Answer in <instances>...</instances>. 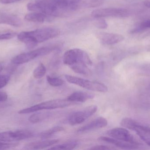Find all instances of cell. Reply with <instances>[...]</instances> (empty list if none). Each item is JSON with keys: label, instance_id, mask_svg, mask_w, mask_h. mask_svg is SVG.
Masks as SVG:
<instances>
[{"label": "cell", "instance_id": "obj_1", "mask_svg": "<svg viewBox=\"0 0 150 150\" xmlns=\"http://www.w3.org/2000/svg\"><path fill=\"white\" fill-rule=\"evenodd\" d=\"M81 0H34L27 4L30 11L41 12L51 16H58L75 11Z\"/></svg>", "mask_w": 150, "mask_h": 150}, {"label": "cell", "instance_id": "obj_2", "mask_svg": "<svg viewBox=\"0 0 150 150\" xmlns=\"http://www.w3.org/2000/svg\"><path fill=\"white\" fill-rule=\"evenodd\" d=\"M59 29L54 27H45L30 31H23L17 35L19 41L32 48L39 43L53 38L59 34Z\"/></svg>", "mask_w": 150, "mask_h": 150}, {"label": "cell", "instance_id": "obj_3", "mask_svg": "<svg viewBox=\"0 0 150 150\" xmlns=\"http://www.w3.org/2000/svg\"><path fill=\"white\" fill-rule=\"evenodd\" d=\"M76 103L71 102L67 99L53 100L42 102L28 108L20 110L18 112V113L19 114H26L43 110H52L64 108L74 105Z\"/></svg>", "mask_w": 150, "mask_h": 150}, {"label": "cell", "instance_id": "obj_4", "mask_svg": "<svg viewBox=\"0 0 150 150\" xmlns=\"http://www.w3.org/2000/svg\"><path fill=\"white\" fill-rule=\"evenodd\" d=\"M65 78L70 83L78 85L89 90L101 92H106L108 91L106 85L97 81H90L69 75H65Z\"/></svg>", "mask_w": 150, "mask_h": 150}, {"label": "cell", "instance_id": "obj_5", "mask_svg": "<svg viewBox=\"0 0 150 150\" xmlns=\"http://www.w3.org/2000/svg\"><path fill=\"white\" fill-rule=\"evenodd\" d=\"M122 126L135 131L137 135L150 147V128L139 124L130 118H124L120 123Z\"/></svg>", "mask_w": 150, "mask_h": 150}, {"label": "cell", "instance_id": "obj_6", "mask_svg": "<svg viewBox=\"0 0 150 150\" xmlns=\"http://www.w3.org/2000/svg\"><path fill=\"white\" fill-rule=\"evenodd\" d=\"M63 62L65 65L69 67L80 62H83L88 65L92 64L88 54L79 48H74L67 51L63 55Z\"/></svg>", "mask_w": 150, "mask_h": 150}, {"label": "cell", "instance_id": "obj_7", "mask_svg": "<svg viewBox=\"0 0 150 150\" xmlns=\"http://www.w3.org/2000/svg\"><path fill=\"white\" fill-rule=\"evenodd\" d=\"M53 48L45 47L40 48L27 53L20 54L14 57L11 60L12 63L20 65L29 62L39 56L46 55L52 52Z\"/></svg>", "mask_w": 150, "mask_h": 150}, {"label": "cell", "instance_id": "obj_8", "mask_svg": "<svg viewBox=\"0 0 150 150\" xmlns=\"http://www.w3.org/2000/svg\"><path fill=\"white\" fill-rule=\"evenodd\" d=\"M129 10L124 8H108L99 9L93 11L91 16L96 18L104 17L125 18L130 16Z\"/></svg>", "mask_w": 150, "mask_h": 150}, {"label": "cell", "instance_id": "obj_9", "mask_svg": "<svg viewBox=\"0 0 150 150\" xmlns=\"http://www.w3.org/2000/svg\"><path fill=\"white\" fill-rule=\"evenodd\" d=\"M98 107L92 105L81 111L75 112L69 117L68 121L72 126L81 124L97 112Z\"/></svg>", "mask_w": 150, "mask_h": 150}, {"label": "cell", "instance_id": "obj_10", "mask_svg": "<svg viewBox=\"0 0 150 150\" xmlns=\"http://www.w3.org/2000/svg\"><path fill=\"white\" fill-rule=\"evenodd\" d=\"M107 134L110 137L139 146L141 144L126 129L115 128L108 130Z\"/></svg>", "mask_w": 150, "mask_h": 150}, {"label": "cell", "instance_id": "obj_11", "mask_svg": "<svg viewBox=\"0 0 150 150\" xmlns=\"http://www.w3.org/2000/svg\"><path fill=\"white\" fill-rule=\"evenodd\" d=\"M33 135L32 132L27 130L1 132L0 133V141L8 142L18 141L31 138Z\"/></svg>", "mask_w": 150, "mask_h": 150}, {"label": "cell", "instance_id": "obj_12", "mask_svg": "<svg viewBox=\"0 0 150 150\" xmlns=\"http://www.w3.org/2000/svg\"><path fill=\"white\" fill-rule=\"evenodd\" d=\"M96 36L101 43L106 45H114L124 40L122 35L112 33L99 32Z\"/></svg>", "mask_w": 150, "mask_h": 150}, {"label": "cell", "instance_id": "obj_13", "mask_svg": "<svg viewBox=\"0 0 150 150\" xmlns=\"http://www.w3.org/2000/svg\"><path fill=\"white\" fill-rule=\"evenodd\" d=\"M108 121L103 117H99L93 120L91 122L79 129V133H84L91 131L97 129L102 128L106 127Z\"/></svg>", "mask_w": 150, "mask_h": 150}, {"label": "cell", "instance_id": "obj_14", "mask_svg": "<svg viewBox=\"0 0 150 150\" xmlns=\"http://www.w3.org/2000/svg\"><path fill=\"white\" fill-rule=\"evenodd\" d=\"M99 140L108 143L113 144L114 146L123 149H138L139 146L134 144H131L129 143L125 142L122 141H120L112 137L100 136L98 138Z\"/></svg>", "mask_w": 150, "mask_h": 150}, {"label": "cell", "instance_id": "obj_15", "mask_svg": "<svg viewBox=\"0 0 150 150\" xmlns=\"http://www.w3.org/2000/svg\"><path fill=\"white\" fill-rule=\"evenodd\" d=\"M59 142L58 139L54 140H45L39 141L30 143L25 146V149L28 150H40L50 147L58 143Z\"/></svg>", "mask_w": 150, "mask_h": 150}, {"label": "cell", "instance_id": "obj_16", "mask_svg": "<svg viewBox=\"0 0 150 150\" xmlns=\"http://www.w3.org/2000/svg\"><path fill=\"white\" fill-rule=\"evenodd\" d=\"M95 96L92 93L84 92L77 91L71 94L67 99L71 102H84L89 100L92 99Z\"/></svg>", "mask_w": 150, "mask_h": 150}, {"label": "cell", "instance_id": "obj_17", "mask_svg": "<svg viewBox=\"0 0 150 150\" xmlns=\"http://www.w3.org/2000/svg\"><path fill=\"white\" fill-rule=\"evenodd\" d=\"M5 24L12 26H21L22 24V21L19 17L16 15L10 14H0V24Z\"/></svg>", "mask_w": 150, "mask_h": 150}, {"label": "cell", "instance_id": "obj_18", "mask_svg": "<svg viewBox=\"0 0 150 150\" xmlns=\"http://www.w3.org/2000/svg\"><path fill=\"white\" fill-rule=\"evenodd\" d=\"M48 16H49L41 12L33 11V12L26 14L25 16V19L29 22L42 23L46 21Z\"/></svg>", "mask_w": 150, "mask_h": 150}, {"label": "cell", "instance_id": "obj_19", "mask_svg": "<svg viewBox=\"0 0 150 150\" xmlns=\"http://www.w3.org/2000/svg\"><path fill=\"white\" fill-rule=\"evenodd\" d=\"M70 68L76 73L84 75H90L91 71L87 67V64L83 62L75 63L70 66Z\"/></svg>", "mask_w": 150, "mask_h": 150}, {"label": "cell", "instance_id": "obj_20", "mask_svg": "<svg viewBox=\"0 0 150 150\" xmlns=\"http://www.w3.org/2000/svg\"><path fill=\"white\" fill-rule=\"evenodd\" d=\"M65 130L64 128L61 127H55L48 130H46L40 134V136L42 139H46L50 138L54 134L59 132H62Z\"/></svg>", "mask_w": 150, "mask_h": 150}, {"label": "cell", "instance_id": "obj_21", "mask_svg": "<svg viewBox=\"0 0 150 150\" xmlns=\"http://www.w3.org/2000/svg\"><path fill=\"white\" fill-rule=\"evenodd\" d=\"M78 145L76 141H70L62 144H59L50 148V150H72L75 149Z\"/></svg>", "mask_w": 150, "mask_h": 150}, {"label": "cell", "instance_id": "obj_22", "mask_svg": "<svg viewBox=\"0 0 150 150\" xmlns=\"http://www.w3.org/2000/svg\"><path fill=\"white\" fill-rule=\"evenodd\" d=\"M50 114L48 112H42L35 113L31 115L29 118L30 122L33 123H38L40 122L45 119L47 118Z\"/></svg>", "mask_w": 150, "mask_h": 150}, {"label": "cell", "instance_id": "obj_23", "mask_svg": "<svg viewBox=\"0 0 150 150\" xmlns=\"http://www.w3.org/2000/svg\"><path fill=\"white\" fill-rule=\"evenodd\" d=\"M46 68L42 63H40L33 72V77L36 79L42 78L46 73Z\"/></svg>", "mask_w": 150, "mask_h": 150}, {"label": "cell", "instance_id": "obj_24", "mask_svg": "<svg viewBox=\"0 0 150 150\" xmlns=\"http://www.w3.org/2000/svg\"><path fill=\"white\" fill-rule=\"evenodd\" d=\"M47 80L50 85L54 87L62 86L64 84V81L63 80L59 77H52L50 76H47Z\"/></svg>", "mask_w": 150, "mask_h": 150}, {"label": "cell", "instance_id": "obj_25", "mask_svg": "<svg viewBox=\"0 0 150 150\" xmlns=\"http://www.w3.org/2000/svg\"><path fill=\"white\" fill-rule=\"evenodd\" d=\"M104 1L105 0H87L85 4L88 8L98 7L104 3Z\"/></svg>", "mask_w": 150, "mask_h": 150}, {"label": "cell", "instance_id": "obj_26", "mask_svg": "<svg viewBox=\"0 0 150 150\" xmlns=\"http://www.w3.org/2000/svg\"><path fill=\"white\" fill-rule=\"evenodd\" d=\"M95 25L96 27L99 29H105L108 27V24L105 20L103 18H98V19L96 20Z\"/></svg>", "mask_w": 150, "mask_h": 150}, {"label": "cell", "instance_id": "obj_27", "mask_svg": "<svg viewBox=\"0 0 150 150\" xmlns=\"http://www.w3.org/2000/svg\"><path fill=\"white\" fill-rule=\"evenodd\" d=\"M17 35L16 33L8 32L0 34V40H9L13 38Z\"/></svg>", "mask_w": 150, "mask_h": 150}, {"label": "cell", "instance_id": "obj_28", "mask_svg": "<svg viewBox=\"0 0 150 150\" xmlns=\"http://www.w3.org/2000/svg\"><path fill=\"white\" fill-rule=\"evenodd\" d=\"M10 80V77L7 75H0V89L7 85Z\"/></svg>", "mask_w": 150, "mask_h": 150}, {"label": "cell", "instance_id": "obj_29", "mask_svg": "<svg viewBox=\"0 0 150 150\" xmlns=\"http://www.w3.org/2000/svg\"><path fill=\"white\" fill-rule=\"evenodd\" d=\"M90 150H113L115 149V148L110 146H106L104 145H96L93 146Z\"/></svg>", "mask_w": 150, "mask_h": 150}, {"label": "cell", "instance_id": "obj_30", "mask_svg": "<svg viewBox=\"0 0 150 150\" xmlns=\"http://www.w3.org/2000/svg\"><path fill=\"white\" fill-rule=\"evenodd\" d=\"M17 146H18V144L16 143H6L0 142V149H4Z\"/></svg>", "mask_w": 150, "mask_h": 150}, {"label": "cell", "instance_id": "obj_31", "mask_svg": "<svg viewBox=\"0 0 150 150\" xmlns=\"http://www.w3.org/2000/svg\"><path fill=\"white\" fill-rule=\"evenodd\" d=\"M144 28H150V19L145 20L141 23L140 25V29Z\"/></svg>", "mask_w": 150, "mask_h": 150}, {"label": "cell", "instance_id": "obj_32", "mask_svg": "<svg viewBox=\"0 0 150 150\" xmlns=\"http://www.w3.org/2000/svg\"><path fill=\"white\" fill-rule=\"evenodd\" d=\"M8 99V95L5 92H0V102L6 101Z\"/></svg>", "mask_w": 150, "mask_h": 150}, {"label": "cell", "instance_id": "obj_33", "mask_svg": "<svg viewBox=\"0 0 150 150\" xmlns=\"http://www.w3.org/2000/svg\"><path fill=\"white\" fill-rule=\"evenodd\" d=\"M21 0H0V3L3 4H9L19 1Z\"/></svg>", "mask_w": 150, "mask_h": 150}, {"label": "cell", "instance_id": "obj_34", "mask_svg": "<svg viewBox=\"0 0 150 150\" xmlns=\"http://www.w3.org/2000/svg\"><path fill=\"white\" fill-rule=\"evenodd\" d=\"M144 5L147 8L150 9V1H145L144 2Z\"/></svg>", "mask_w": 150, "mask_h": 150}, {"label": "cell", "instance_id": "obj_35", "mask_svg": "<svg viewBox=\"0 0 150 150\" xmlns=\"http://www.w3.org/2000/svg\"><path fill=\"white\" fill-rule=\"evenodd\" d=\"M3 70V67L1 64H0V73Z\"/></svg>", "mask_w": 150, "mask_h": 150}]
</instances>
